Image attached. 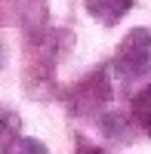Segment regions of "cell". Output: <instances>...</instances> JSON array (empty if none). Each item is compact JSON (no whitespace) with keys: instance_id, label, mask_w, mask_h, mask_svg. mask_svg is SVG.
I'll return each mask as SVG.
<instances>
[{"instance_id":"8","label":"cell","mask_w":151,"mask_h":154,"mask_svg":"<svg viewBox=\"0 0 151 154\" xmlns=\"http://www.w3.org/2000/svg\"><path fill=\"white\" fill-rule=\"evenodd\" d=\"M3 154H53V151H49L43 142H37V139H22V136H19Z\"/></svg>"},{"instance_id":"5","label":"cell","mask_w":151,"mask_h":154,"mask_svg":"<svg viewBox=\"0 0 151 154\" xmlns=\"http://www.w3.org/2000/svg\"><path fill=\"white\" fill-rule=\"evenodd\" d=\"M19 12L25 22V31L31 37H43L46 31V0H19Z\"/></svg>"},{"instance_id":"4","label":"cell","mask_w":151,"mask_h":154,"mask_svg":"<svg viewBox=\"0 0 151 154\" xmlns=\"http://www.w3.org/2000/svg\"><path fill=\"white\" fill-rule=\"evenodd\" d=\"M83 6L99 25H117L136 6V0H83Z\"/></svg>"},{"instance_id":"7","label":"cell","mask_w":151,"mask_h":154,"mask_svg":"<svg viewBox=\"0 0 151 154\" xmlns=\"http://www.w3.org/2000/svg\"><path fill=\"white\" fill-rule=\"evenodd\" d=\"M19 133H22V117L12 108L0 105V154L19 139Z\"/></svg>"},{"instance_id":"3","label":"cell","mask_w":151,"mask_h":154,"mask_svg":"<svg viewBox=\"0 0 151 154\" xmlns=\"http://www.w3.org/2000/svg\"><path fill=\"white\" fill-rule=\"evenodd\" d=\"M99 130L105 133V139H111L117 145H127L136 139V123L123 111H102L99 114Z\"/></svg>"},{"instance_id":"6","label":"cell","mask_w":151,"mask_h":154,"mask_svg":"<svg viewBox=\"0 0 151 154\" xmlns=\"http://www.w3.org/2000/svg\"><path fill=\"white\" fill-rule=\"evenodd\" d=\"M133 123H136V130H142L151 139V83L133 96Z\"/></svg>"},{"instance_id":"9","label":"cell","mask_w":151,"mask_h":154,"mask_svg":"<svg viewBox=\"0 0 151 154\" xmlns=\"http://www.w3.org/2000/svg\"><path fill=\"white\" fill-rule=\"evenodd\" d=\"M3 62H6V49H3V43H0V68H3Z\"/></svg>"},{"instance_id":"1","label":"cell","mask_w":151,"mask_h":154,"mask_svg":"<svg viewBox=\"0 0 151 154\" xmlns=\"http://www.w3.org/2000/svg\"><path fill=\"white\" fill-rule=\"evenodd\" d=\"M114 74L120 80H139V77L151 74V31L148 28H133L117 43Z\"/></svg>"},{"instance_id":"2","label":"cell","mask_w":151,"mask_h":154,"mask_svg":"<svg viewBox=\"0 0 151 154\" xmlns=\"http://www.w3.org/2000/svg\"><path fill=\"white\" fill-rule=\"evenodd\" d=\"M108 102H111V77L105 68H99L71 89L68 108L74 114H80V117H99Z\"/></svg>"}]
</instances>
